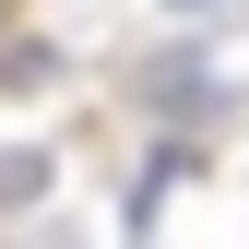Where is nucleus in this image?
Here are the masks:
<instances>
[{
	"label": "nucleus",
	"mask_w": 249,
	"mask_h": 249,
	"mask_svg": "<svg viewBox=\"0 0 249 249\" xmlns=\"http://www.w3.org/2000/svg\"><path fill=\"white\" fill-rule=\"evenodd\" d=\"M131 95H142L154 119H202V107H213V71H202V59H154V71H131Z\"/></svg>",
	"instance_id": "nucleus-1"
},
{
	"label": "nucleus",
	"mask_w": 249,
	"mask_h": 249,
	"mask_svg": "<svg viewBox=\"0 0 249 249\" xmlns=\"http://www.w3.org/2000/svg\"><path fill=\"white\" fill-rule=\"evenodd\" d=\"M48 190H59V154L48 142H0V213H36Z\"/></svg>",
	"instance_id": "nucleus-2"
},
{
	"label": "nucleus",
	"mask_w": 249,
	"mask_h": 249,
	"mask_svg": "<svg viewBox=\"0 0 249 249\" xmlns=\"http://www.w3.org/2000/svg\"><path fill=\"white\" fill-rule=\"evenodd\" d=\"M166 24H226V12H249V0H154Z\"/></svg>",
	"instance_id": "nucleus-3"
},
{
	"label": "nucleus",
	"mask_w": 249,
	"mask_h": 249,
	"mask_svg": "<svg viewBox=\"0 0 249 249\" xmlns=\"http://www.w3.org/2000/svg\"><path fill=\"white\" fill-rule=\"evenodd\" d=\"M12 24H24V0H0V36H12Z\"/></svg>",
	"instance_id": "nucleus-4"
}]
</instances>
